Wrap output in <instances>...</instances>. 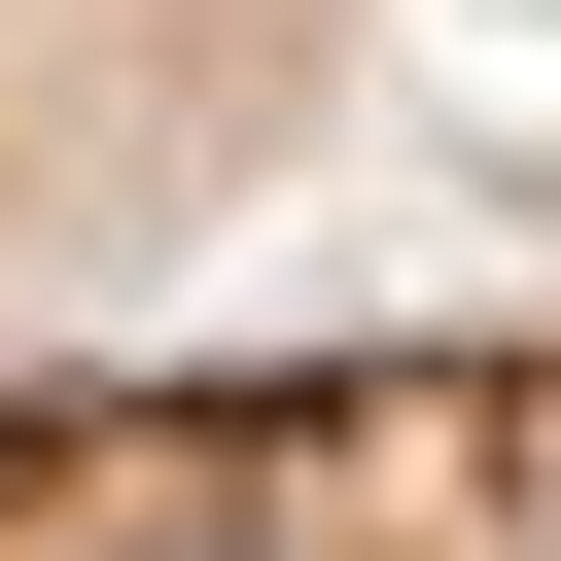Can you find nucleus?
<instances>
[{
    "mask_svg": "<svg viewBox=\"0 0 561 561\" xmlns=\"http://www.w3.org/2000/svg\"><path fill=\"white\" fill-rule=\"evenodd\" d=\"M0 561H561V316L386 351H35Z\"/></svg>",
    "mask_w": 561,
    "mask_h": 561,
    "instance_id": "nucleus-1",
    "label": "nucleus"
},
{
    "mask_svg": "<svg viewBox=\"0 0 561 561\" xmlns=\"http://www.w3.org/2000/svg\"><path fill=\"white\" fill-rule=\"evenodd\" d=\"M386 0H0V386L35 316H105L140 245H210L316 105H351Z\"/></svg>",
    "mask_w": 561,
    "mask_h": 561,
    "instance_id": "nucleus-2",
    "label": "nucleus"
}]
</instances>
